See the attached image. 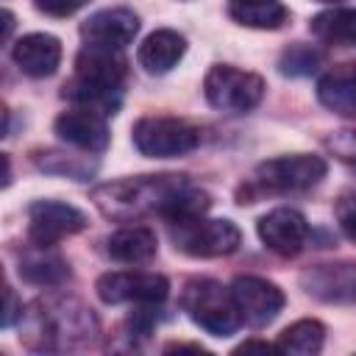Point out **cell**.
<instances>
[{
  "label": "cell",
  "instance_id": "obj_1",
  "mask_svg": "<svg viewBox=\"0 0 356 356\" xmlns=\"http://www.w3.org/2000/svg\"><path fill=\"white\" fill-rule=\"evenodd\" d=\"M103 214L114 220H136L145 214H159L170 225L203 217L211 206L209 195L186 181V175H139L117 184H106L95 192Z\"/></svg>",
  "mask_w": 356,
  "mask_h": 356
},
{
  "label": "cell",
  "instance_id": "obj_2",
  "mask_svg": "<svg viewBox=\"0 0 356 356\" xmlns=\"http://www.w3.org/2000/svg\"><path fill=\"white\" fill-rule=\"evenodd\" d=\"M22 334L25 345L36 350H67L86 345L97 337V320L92 309H86L78 300H36L22 317Z\"/></svg>",
  "mask_w": 356,
  "mask_h": 356
},
{
  "label": "cell",
  "instance_id": "obj_3",
  "mask_svg": "<svg viewBox=\"0 0 356 356\" xmlns=\"http://www.w3.org/2000/svg\"><path fill=\"white\" fill-rule=\"evenodd\" d=\"M181 306L189 314V320L211 337H231L242 323L234 292L225 289L220 281H211V278L189 281L184 286Z\"/></svg>",
  "mask_w": 356,
  "mask_h": 356
},
{
  "label": "cell",
  "instance_id": "obj_4",
  "mask_svg": "<svg viewBox=\"0 0 356 356\" xmlns=\"http://www.w3.org/2000/svg\"><path fill=\"white\" fill-rule=\"evenodd\" d=\"M134 147L150 159L186 156L200 145V131L178 117H142L134 125Z\"/></svg>",
  "mask_w": 356,
  "mask_h": 356
},
{
  "label": "cell",
  "instance_id": "obj_5",
  "mask_svg": "<svg viewBox=\"0 0 356 356\" xmlns=\"http://www.w3.org/2000/svg\"><path fill=\"white\" fill-rule=\"evenodd\" d=\"M203 92L214 108L242 114V111H250L253 106H259V100L264 97V81L256 72L236 70L231 64H214L206 72Z\"/></svg>",
  "mask_w": 356,
  "mask_h": 356
},
{
  "label": "cell",
  "instance_id": "obj_6",
  "mask_svg": "<svg viewBox=\"0 0 356 356\" xmlns=\"http://www.w3.org/2000/svg\"><path fill=\"white\" fill-rule=\"evenodd\" d=\"M172 242L181 253L195 256V259H217V256H228L239 248L242 234L231 220H206V217H195V220H184V222H172L170 225Z\"/></svg>",
  "mask_w": 356,
  "mask_h": 356
},
{
  "label": "cell",
  "instance_id": "obj_7",
  "mask_svg": "<svg viewBox=\"0 0 356 356\" xmlns=\"http://www.w3.org/2000/svg\"><path fill=\"white\" fill-rule=\"evenodd\" d=\"M325 170L328 167L320 156H309V153L278 156L256 167V184L264 192L292 195V192H306L317 186L325 178Z\"/></svg>",
  "mask_w": 356,
  "mask_h": 356
},
{
  "label": "cell",
  "instance_id": "obj_8",
  "mask_svg": "<svg viewBox=\"0 0 356 356\" xmlns=\"http://www.w3.org/2000/svg\"><path fill=\"white\" fill-rule=\"evenodd\" d=\"M97 298L108 306L117 303H136V306H156L167 298L170 284L159 273H142V270H117L106 273L95 284Z\"/></svg>",
  "mask_w": 356,
  "mask_h": 356
},
{
  "label": "cell",
  "instance_id": "obj_9",
  "mask_svg": "<svg viewBox=\"0 0 356 356\" xmlns=\"http://www.w3.org/2000/svg\"><path fill=\"white\" fill-rule=\"evenodd\" d=\"M86 228L83 211L58 200H36L28 209V236L33 245L53 248L58 239L72 236Z\"/></svg>",
  "mask_w": 356,
  "mask_h": 356
},
{
  "label": "cell",
  "instance_id": "obj_10",
  "mask_svg": "<svg viewBox=\"0 0 356 356\" xmlns=\"http://www.w3.org/2000/svg\"><path fill=\"white\" fill-rule=\"evenodd\" d=\"M231 292H234L242 320L253 328L273 323L278 312L284 309V292L273 281L259 278V275H236L231 284Z\"/></svg>",
  "mask_w": 356,
  "mask_h": 356
},
{
  "label": "cell",
  "instance_id": "obj_11",
  "mask_svg": "<svg viewBox=\"0 0 356 356\" xmlns=\"http://www.w3.org/2000/svg\"><path fill=\"white\" fill-rule=\"evenodd\" d=\"M256 231H259V239L264 242V248L278 253V256H284V259L298 256L309 242L306 217L298 209H289V206L273 209L264 217H259Z\"/></svg>",
  "mask_w": 356,
  "mask_h": 356
},
{
  "label": "cell",
  "instance_id": "obj_12",
  "mask_svg": "<svg viewBox=\"0 0 356 356\" xmlns=\"http://www.w3.org/2000/svg\"><path fill=\"white\" fill-rule=\"evenodd\" d=\"M56 134L72 147H81L86 153H100L108 147V125L106 114L75 106L70 111H61L56 117Z\"/></svg>",
  "mask_w": 356,
  "mask_h": 356
},
{
  "label": "cell",
  "instance_id": "obj_13",
  "mask_svg": "<svg viewBox=\"0 0 356 356\" xmlns=\"http://www.w3.org/2000/svg\"><path fill=\"white\" fill-rule=\"evenodd\" d=\"M128 61L120 47H106V44H83L81 53L75 56V78L106 86V89H120L125 78Z\"/></svg>",
  "mask_w": 356,
  "mask_h": 356
},
{
  "label": "cell",
  "instance_id": "obj_14",
  "mask_svg": "<svg viewBox=\"0 0 356 356\" xmlns=\"http://www.w3.org/2000/svg\"><path fill=\"white\" fill-rule=\"evenodd\" d=\"M139 33V17L131 8H103L92 14L81 25V36L86 44H106V47H125Z\"/></svg>",
  "mask_w": 356,
  "mask_h": 356
},
{
  "label": "cell",
  "instance_id": "obj_15",
  "mask_svg": "<svg viewBox=\"0 0 356 356\" xmlns=\"http://www.w3.org/2000/svg\"><path fill=\"white\" fill-rule=\"evenodd\" d=\"M309 295L328 303H356V264H323L303 273Z\"/></svg>",
  "mask_w": 356,
  "mask_h": 356
},
{
  "label": "cell",
  "instance_id": "obj_16",
  "mask_svg": "<svg viewBox=\"0 0 356 356\" xmlns=\"http://www.w3.org/2000/svg\"><path fill=\"white\" fill-rule=\"evenodd\" d=\"M14 64L31 78H47L61 61V42L50 33H28L11 50Z\"/></svg>",
  "mask_w": 356,
  "mask_h": 356
},
{
  "label": "cell",
  "instance_id": "obj_17",
  "mask_svg": "<svg viewBox=\"0 0 356 356\" xmlns=\"http://www.w3.org/2000/svg\"><path fill=\"white\" fill-rule=\"evenodd\" d=\"M317 100L348 120H356V61H345L331 67L317 81Z\"/></svg>",
  "mask_w": 356,
  "mask_h": 356
},
{
  "label": "cell",
  "instance_id": "obj_18",
  "mask_svg": "<svg viewBox=\"0 0 356 356\" xmlns=\"http://www.w3.org/2000/svg\"><path fill=\"white\" fill-rule=\"evenodd\" d=\"M186 53V42L178 31H170V28H159L153 31L142 44H139V67L150 75H164L170 72Z\"/></svg>",
  "mask_w": 356,
  "mask_h": 356
},
{
  "label": "cell",
  "instance_id": "obj_19",
  "mask_svg": "<svg viewBox=\"0 0 356 356\" xmlns=\"http://www.w3.org/2000/svg\"><path fill=\"white\" fill-rule=\"evenodd\" d=\"M106 250L114 261L128 264V267H139V264H147L156 259L159 242L147 225H125L106 239Z\"/></svg>",
  "mask_w": 356,
  "mask_h": 356
},
{
  "label": "cell",
  "instance_id": "obj_20",
  "mask_svg": "<svg viewBox=\"0 0 356 356\" xmlns=\"http://www.w3.org/2000/svg\"><path fill=\"white\" fill-rule=\"evenodd\" d=\"M228 17L245 28L275 31L289 19L281 0H228Z\"/></svg>",
  "mask_w": 356,
  "mask_h": 356
},
{
  "label": "cell",
  "instance_id": "obj_21",
  "mask_svg": "<svg viewBox=\"0 0 356 356\" xmlns=\"http://www.w3.org/2000/svg\"><path fill=\"white\" fill-rule=\"evenodd\" d=\"M19 275L36 286H56L64 278H70V267L61 256L50 253V248L33 245V250H28L19 259Z\"/></svg>",
  "mask_w": 356,
  "mask_h": 356
},
{
  "label": "cell",
  "instance_id": "obj_22",
  "mask_svg": "<svg viewBox=\"0 0 356 356\" xmlns=\"http://www.w3.org/2000/svg\"><path fill=\"white\" fill-rule=\"evenodd\" d=\"M312 33L325 44L356 47V8H328L312 17Z\"/></svg>",
  "mask_w": 356,
  "mask_h": 356
},
{
  "label": "cell",
  "instance_id": "obj_23",
  "mask_svg": "<svg viewBox=\"0 0 356 356\" xmlns=\"http://www.w3.org/2000/svg\"><path fill=\"white\" fill-rule=\"evenodd\" d=\"M323 339H325V325L309 317V320H298L289 328H284L278 334L275 348L284 353H295V356H312L323 348Z\"/></svg>",
  "mask_w": 356,
  "mask_h": 356
},
{
  "label": "cell",
  "instance_id": "obj_24",
  "mask_svg": "<svg viewBox=\"0 0 356 356\" xmlns=\"http://www.w3.org/2000/svg\"><path fill=\"white\" fill-rule=\"evenodd\" d=\"M64 97L72 100L75 106H83V108H92V111H100V114H114L120 108V89H106V86H95V83H86L81 78H72L67 86H64Z\"/></svg>",
  "mask_w": 356,
  "mask_h": 356
},
{
  "label": "cell",
  "instance_id": "obj_25",
  "mask_svg": "<svg viewBox=\"0 0 356 356\" xmlns=\"http://www.w3.org/2000/svg\"><path fill=\"white\" fill-rule=\"evenodd\" d=\"M33 161L47 170V172H61V175H70L75 181H86L92 172H95V164L89 159H81V156H70L67 153H58V150H47V153H36Z\"/></svg>",
  "mask_w": 356,
  "mask_h": 356
},
{
  "label": "cell",
  "instance_id": "obj_26",
  "mask_svg": "<svg viewBox=\"0 0 356 356\" xmlns=\"http://www.w3.org/2000/svg\"><path fill=\"white\" fill-rule=\"evenodd\" d=\"M323 64V53L312 44H292L289 50H284L278 67L284 75H292V78H300V75H312L317 67Z\"/></svg>",
  "mask_w": 356,
  "mask_h": 356
},
{
  "label": "cell",
  "instance_id": "obj_27",
  "mask_svg": "<svg viewBox=\"0 0 356 356\" xmlns=\"http://www.w3.org/2000/svg\"><path fill=\"white\" fill-rule=\"evenodd\" d=\"M325 145L337 159L356 164V131H337L325 139Z\"/></svg>",
  "mask_w": 356,
  "mask_h": 356
},
{
  "label": "cell",
  "instance_id": "obj_28",
  "mask_svg": "<svg viewBox=\"0 0 356 356\" xmlns=\"http://www.w3.org/2000/svg\"><path fill=\"white\" fill-rule=\"evenodd\" d=\"M337 220H339V228L342 234L356 242V195H345L339 203H337Z\"/></svg>",
  "mask_w": 356,
  "mask_h": 356
},
{
  "label": "cell",
  "instance_id": "obj_29",
  "mask_svg": "<svg viewBox=\"0 0 356 356\" xmlns=\"http://www.w3.org/2000/svg\"><path fill=\"white\" fill-rule=\"evenodd\" d=\"M89 0H33V6L47 17H70L78 8H83Z\"/></svg>",
  "mask_w": 356,
  "mask_h": 356
},
{
  "label": "cell",
  "instance_id": "obj_30",
  "mask_svg": "<svg viewBox=\"0 0 356 356\" xmlns=\"http://www.w3.org/2000/svg\"><path fill=\"white\" fill-rule=\"evenodd\" d=\"M17 317H22V303H17V295L11 286H6V312H3V325L8 328Z\"/></svg>",
  "mask_w": 356,
  "mask_h": 356
},
{
  "label": "cell",
  "instance_id": "obj_31",
  "mask_svg": "<svg viewBox=\"0 0 356 356\" xmlns=\"http://www.w3.org/2000/svg\"><path fill=\"white\" fill-rule=\"evenodd\" d=\"M245 350H278V348L270 345V342H256V339H250V342H242V345L236 348V353H245Z\"/></svg>",
  "mask_w": 356,
  "mask_h": 356
},
{
  "label": "cell",
  "instance_id": "obj_32",
  "mask_svg": "<svg viewBox=\"0 0 356 356\" xmlns=\"http://www.w3.org/2000/svg\"><path fill=\"white\" fill-rule=\"evenodd\" d=\"M11 28H14V14L11 11H3V39L11 36Z\"/></svg>",
  "mask_w": 356,
  "mask_h": 356
},
{
  "label": "cell",
  "instance_id": "obj_33",
  "mask_svg": "<svg viewBox=\"0 0 356 356\" xmlns=\"http://www.w3.org/2000/svg\"><path fill=\"white\" fill-rule=\"evenodd\" d=\"M323 3H339V0H323Z\"/></svg>",
  "mask_w": 356,
  "mask_h": 356
}]
</instances>
